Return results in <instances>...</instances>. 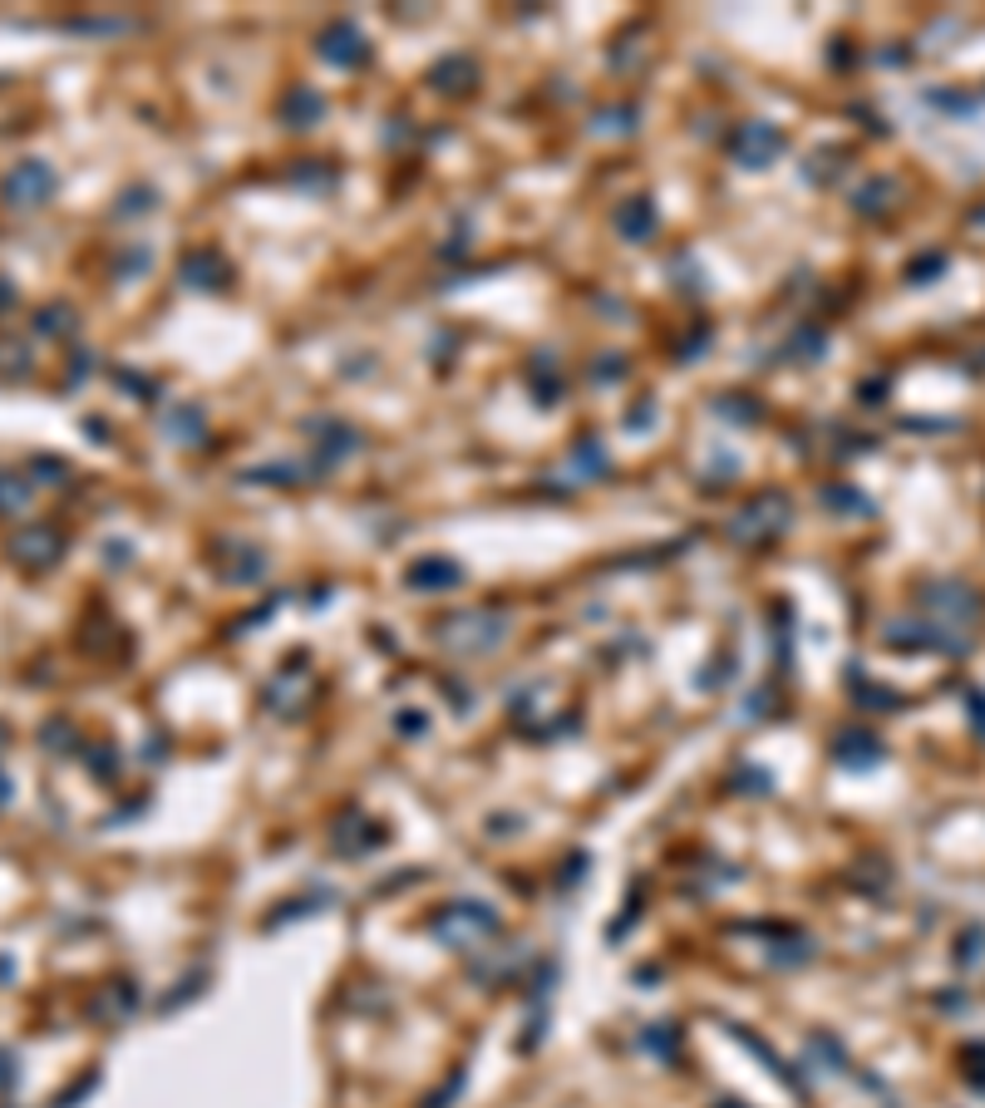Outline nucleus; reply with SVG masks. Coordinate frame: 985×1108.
Masks as SVG:
<instances>
[{"label": "nucleus", "instance_id": "obj_1", "mask_svg": "<svg viewBox=\"0 0 985 1108\" xmlns=\"http://www.w3.org/2000/svg\"><path fill=\"white\" fill-rule=\"evenodd\" d=\"M50 168H40V163H20L16 173L6 178V198L16 202V208H36V202L50 192Z\"/></svg>", "mask_w": 985, "mask_h": 1108}]
</instances>
